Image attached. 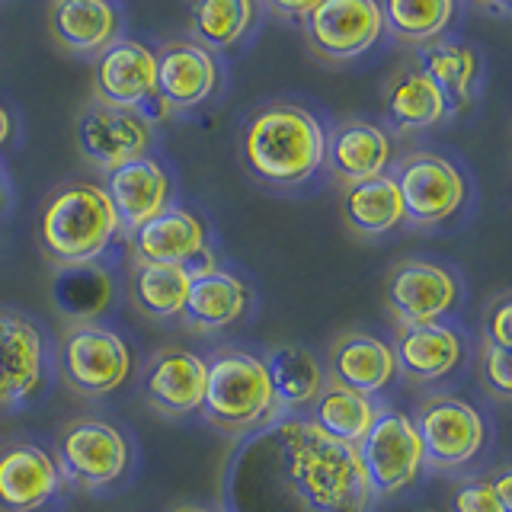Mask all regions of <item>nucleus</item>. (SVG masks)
Masks as SVG:
<instances>
[{
  "label": "nucleus",
  "instance_id": "18",
  "mask_svg": "<svg viewBox=\"0 0 512 512\" xmlns=\"http://www.w3.org/2000/svg\"><path fill=\"white\" fill-rule=\"evenodd\" d=\"M157 58V100L167 109H196L218 90V64L196 42H167Z\"/></svg>",
  "mask_w": 512,
  "mask_h": 512
},
{
  "label": "nucleus",
  "instance_id": "39",
  "mask_svg": "<svg viewBox=\"0 0 512 512\" xmlns=\"http://www.w3.org/2000/svg\"><path fill=\"white\" fill-rule=\"evenodd\" d=\"M484 10H490L496 16H509V7H503V4H484Z\"/></svg>",
  "mask_w": 512,
  "mask_h": 512
},
{
  "label": "nucleus",
  "instance_id": "35",
  "mask_svg": "<svg viewBox=\"0 0 512 512\" xmlns=\"http://www.w3.org/2000/svg\"><path fill=\"white\" fill-rule=\"evenodd\" d=\"M509 314H512V298L509 295L496 298L490 308H487V343L496 346V349H509L512 346Z\"/></svg>",
  "mask_w": 512,
  "mask_h": 512
},
{
  "label": "nucleus",
  "instance_id": "27",
  "mask_svg": "<svg viewBox=\"0 0 512 512\" xmlns=\"http://www.w3.org/2000/svg\"><path fill=\"white\" fill-rule=\"evenodd\" d=\"M311 410H314L311 423L320 432H327L330 439L346 442L352 448L365 439V432L372 429L375 416H378V407L372 397H362L336 381H324V391L317 394Z\"/></svg>",
  "mask_w": 512,
  "mask_h": 512
},
{
  "label": "nucleus",
  "instance_id": "22",
  "mask_svg": "<svg viewBox=\"0 0 512 512\" xmlns=\"http://www.w3.org/2000/svg\"><path fill=\"white\" fill-rule=\"evenodd\" d=\"M397 375L391 343L378 340L372 333H343L330 346V381L372 397L384 391Z\"/></svg>",
  "mask_w": 512,
  "mask_h": 512
},
{
  "label": "nucleus",
  "instance_id": "13",
  "mask_svg": "<svg viewBox=\"0 0 512 512\" xmlns=\"http://www.w3.org/2000/svg\"><path fill=\"white\" fill-rule=\"evenodd\" d=\"M96 100L122 109H141L157 96V58L154 48L138 39H116L96 55L93 68Z\"/></svg>",
  "mask_w": 512,
  "mask_h": 512
},
{
  "label": "nucleus",
  "instance_id": "24",
  "mask_svg": "<svg viewBox=\"0 0 512 512\" xmlns=\"http://www.w3.org/2000/svg\"><path fill=\"white\" fill-rule=\"evenodd\" d=\"M122 13L106 0H58L52 7L55 39L77 55H100L119 39Z\"/></svg>",
  "mask_w": 512,
  "mask_h": 512
},
{
  "label": "nucleus",
  "instance_id": "17",
  "mask_svg": "<svg viewBox=\"0 0 512 512\" xmlns=\"http://www.w3.org/2000/svg\"><path fill=\"white\" fill-rule=\"evenodd\" d=\"M103 192L116 208L122 234L132 237L141 224H148L154 215H160L170 205L173 180L157 157H138L132 164L106 173Z\"/></svg>",
  "mask_w": 512,
  "mask_h": 512
},
{
  "label": "nucleus",
  "instance_id": "10",
  "mask_svg": "<svg viewBox=\"0 0 512 512\" xmlns=\"http://www.w3.org/2000/svg\"><path fill=\"white\" fill-rule=\"evenodd\" d=\"M394 183L404 202V218L420 224V228H436L461 212L468 186H464L461 170L442 154H410L397 167Z\"/></svg>",
  "mask_w": 512,
  "mask_h": 512
},
{
  "label": "nucleus",
  "instance_id": "21",
  "mask_svg": "<svg viewBox=\"0 0 512 512\" xmlns=\"http://www.w3.org/2000/svg\"><path fill=\"white\" fill-rule=\"evenodd\" d=\"M394 362L410 381L432 384L452 375L461 365L464 343L452 324H423V327H397Z\"/></svg>",
  "mask_w": 512,
  "mask_h": 512
},
{
  "label": "nucleus",
  "instance_id": "29",
  "mask_svg": "<svg viewBox=\"0 0 512 512\" xmlns=\"http://www.w3.org/2000/svg\"><path fill=\"white\" fill-rule=\"evenodd\" d=\"M423 64H426L423 74L439 87L448 109H461L471 103V90L480 71L477 52L471 45L452 42V39L432 42L423 52Z\"/></svg>",
  "mask_w": 512,
  "mask_h": 512
},
{
  "label": "nucleus",
  "instance_id": "5",
  "mask_svg": "<svg viewBox=\"0 0 512 512\" xmlns=\"http://www.w3.org/2000/svg\"><path fill=\"white\" fill-rule=\"evenodd\" d=\"M58 372L71 391L106 397L119 391L132 375V349L119 333L96 320H77L58 343Z\"/></svg>",
  "mask_w": 512,
  "mask_h": 512
},
{
  "label": "nucleus",
  "instance_id": "33",
  "mask_svg": "<svg viewBox=\"0 0 512 512\" xmlns=\"http://www.w3.org/2000/svg\"><path fill=\"white\" fill-rule=\"evenodd\" d=\"M452 512H512L500 496H496L490 477L464 480L452 496Z\"/></svg>",
  "mask_w": 512,
  "mask_h": 512
},
{
  "label": "nucleus",
  "instance_id": "3",
  "mask_svg": "<svg viewBox=\"0 0 512 512\" xmlns=\"http://www.w3.org/2000/svg\"><path fill=\"white\" fill-rule=\"evenodd\" d=\"M122 234L116 208L100 183L74 180L45 199L39 215V244L55 266L87 269Z\"/></svg>",
  "mask_w": 512,
  "mask_h": 512
},
{
  "label": "nucleus",
  "instance_id": "28",
  "mask_svg": "<svg viewBox=\"0 0 512 512\" xmlns=\"http://www.w3.org/2000/svg\"><path fill=\"white\" fill-rule=\"evenodd\" d=\"M448 103L423 71L400 74L384 96V116L400 132H416L445 119Z\"/></svg>",
  "mask_w": 512,
  "mask_h": 512
},
{
  "label": "nucleus",
  "instance_id": "1",
  "mask_svg": "<svg viewBox=\"0 0 512 512\" xmlns=\"http://www.w3.org/2000/svg\"><path fill=\"white\" fill-rule=\"evenodd\" d=\"M244 458L256 461V512H365L372 500L356 448L311 420L276 423Z\"/></svg>",
  "mask_w": 512,
  "mask_h": 512
},
{
  "label": "nucleus",
  "instance_id": "4",
  "mask_svg": "<svg viewBox=\"0 0 512 512\" xmlns=\"http://www.w3.org/2000/svg\"><path fill=\"white\" fill-rule=\"evenodd\" d=\"M205 420L228 436H244L266 426L279 404L263 359L244 349H218L205 359Z\"/></svg>",
  "mask_w": 512,
  "mask_h": 512
},
{
  "label": "nucleus",
  "instance_id": "9",
  "mask_svg": "<svg viewBox=\"0 0 512 512\" xmlns=\"http://www.w3.org/2000/svg\"><path fill=\"white\" fill-rule=\"evenodd\" d=\"M151 141L154 128L141 109H122L96 100L77 119V148L103 173L148 157Z\"/></svg>",
  "mask_w": 512,
  "mask_h": 512
},
{
  "label": "nucleus",
  "instance_id": "11",
  "mask_svg": "<svg viewBox=\"0 0 512 512\" xmlns=\"http://www.w3.org/2000/svg\"><path fill=\"white\" fill-rule=\"evenodd\" d=\"M304 32H308L317 58L352 61L381 39V4L375 0H324L304 16Z\"/></svg>",
  "mask_w": 512,
  "mask_h": 512
},
{
  "label": "nucleus",
  "instance_id": "19",
  "mask_svg": "<svg viewBox=\"0 0 512 512\" xmlns=\"http://www.w3.org/2000/svg\"><path fill=\"white\" fill-rule=\"evenodd\" d=\"M391 160H394L391 135L368 119H346L327 138L324 164L343 186L378 180V176L388 173Z\"/></svg>",
  "mask_w": 512,
  "mask_h": 512
},
{
  "label": "nucleus",
  "instance_id": "37",
  "mask_svg": "<svg viewBox=\"0 0 512 512\" xmlns=\"http://www.w3.org/2000/svg\"><path fill=\"white\" fill-rule=\"evenodd\" d=\"M10 135H13V119H10V112L0 106V148L10 141Z\"/></svg>",
  "mask_w": 512,
  "mask_h": 512
},
{
  "label": "nucleus",
  "instance_id": "12",
  "mask_svg": "<svg viewBox=\"0 0 512 512\" xmlns=\"http://www.w3.org/2000/svg\"><path fill=\"white\" fill-rule=\"evenodd\" d=\"M384 298L400 327L439 324L458 301V279L452 269L439 263L404 260L391 269Z\"/></svg>",
  "mask_w": 512,
  "mask_h": 512
},
{
  "label": "nucleus",
  "instance_id": "2",
  "mask_svg": "<svg viewBox=\"0 0 512 512\" xmlns=\"http://www.w3.org/2000/svg\"><path fill=\"white\" fill-rule=\"evenodd\" d=\"M240 157L256 180L292 189L308 183L324 167L327 132L304 106L272 103L247 122L244 138H240Z\"/></svg>",
  "mask_w": 512,
  "mask_h": 512
},
{
  "label": "nucleus",
  "instance_id": "25",
  "mask_svg": "<svg viewBox=\"0 0 512 512\" xmlns=\"http://www.w3.org/2000/svg\"><path fill=\"white\" fill-rule=\"evenodd\" d=\"M266 375L272 384V394H276V404L288 410H304L311 407L317 394L324 391V368L314 359L311 349L285 343L269 349V356L263 359Z\"/></svg>",
  "mask_w": 512,
  "mask_h": 512
},
{
  "label": "nucleus",
  "instance_id": "6",
  "mask_svg": "<svg viewBox=\"0 0 512 512\" xmlns=\"http://www.w3.org/2000/svg\"><path fill=\"white\" fill-rule=\"evenodd\" d=\"M132 461V448L119 426L96 416H80L55 436V464L61 480L80 490H106L119 484Z\"/></svg>",
  "mask_w": 512,
  "mask_h": 512
},
{
  "label": "nucleus",
  "instance_id": "34",
  "mask_svg": "<svg viewBox=\"0 0 512 512\" xmlns=\"http://www.w3.org/2000/svg\"><path fill=\"white\" fill-rule=\"evenodd\" d=\"M484 381L496 397L512 394V372H509V349H496L484 343Z\"/></svg>",
  "mask_w": 512,
  "mask_h": 512
},
{
  "label": "nucleus",
  "instance_id": "38",
  "mask_svg": "<svg viewBox=\"0 0 512 512\" xmlns=\"http://www.w3.org/2000/svg\"><path fill=\"white\" fill-rule=\"evenodd\" d=\"M173 512H221L215 506H199V503H189V506H176Z\"/></svg>",
  "mask_w": 512,
  "mask_h": 512
},
{
  "label": "nucleus",
  "instance_id": "16",
  "mask_svg": "<svg viewBox=\"0 0 512 512\" xmlns=\"http://www.w3.org/2000/svg\"><path fill=\"white\" fill-rule=\"evenodd\" d=\"M205 378L208 368L199 352L183 346H164L157 349L148 372H144V394H148L151 407L164 416H189L202 410L205 400Z\"/></svg>",
  "mask_w": 512,
  "mask_h": 512
},
{
  "label": "nucleus",
  "instance_id": "36",
  "mask_svg": "<svg viewBox=\"0 0 512 512\" xmlns=\"http://www.w3.org/2000/svg\"><path fill=\"white\" fill-rule=\"evenodd\" d=\"M314 4H272V10L282 16H308Z\"/></svg>",
  "mask_w": 512,
  "mask_h": 512
},
{
  "label": "nucleus",
  "instance_id": "7",
  "mask_svg": "<svg viewBox=\"0 0 512 512\" xmlns=\"http://www.w3.org/2000/svg\"><path fill=\"white\" fill-rule=\"evenodd\" d=\"M413 426L423 445V461L439 471H455L471 464L487 442L484 416L458 394L426 397L416 407Z\"/></svg>",
  "mask_w": 512,
  "mask_h": 512
},
{
  "label": "nucleus",
  "instance_id": "26",
  "mask_svg": "<svg viewBox=\"0 0 512 512\" xmlns=\"http://www.w3.org/2000/svg\"><path fill=\"white\" fill-rule=\"evenodd\" d=\"M343 218L356 234L378 237L394 231L397 224H404V202L391 173L378 176V180L346 186L343 192Z\"/></svg>",
  "mask_w": 512,
  "mask_h": 512
},
{
  "label": "nucleus",
  "instance_id": "8",
  "mask_svg": "<svg viewBox=\"0 0 512 512\" xmlns=\"http://www.w3.org/2000/svg\"><path fill=\"white\" fill-rule=\"evenodd\" d=\"M365 484L378 496H394L416 484L423 471V445L407 413L378 410L372 429L356 445Z\"/></svg>",
  "mask_w": 512,
  "mask_h": 512
},
{
  "label": "nucleus",
  "instance_id": "15",
  "mask_svg": "<svg viewBox=\"0 0 512 512\" xmlns=\"http://www.w3.org/2000/svg\"><path fill=\"white\" fill-rule=\"evenodd\" d=\"M45 336L29 317L0 311V410L23 404L42 388Z\"/></svg>",
  "mask_w": 512,
  "mask_h": 512
},
{
  "label": "nucleus",
  "instance_id": "23",
  "mask_svg": "<svg viewBox=\"0 0 512 512\" xmlns=\"http://www.w3.org/2000/svg\"><path fill=\"white\" fill-rule=\"evenodd\" d=\"M250 308V288L234 272L218 266L189 269V295L183 317L199 330H224L237 324Z\"/></svg>",
  "mask_w": 512,
  "mask_h": 512
},
{
  "label": "nucleus",
  "instance_id": "31",
  "mask_svg": "<svg viewBox=\"0 0 512 512\" xmlns=\"http://www.w3.org/2000/svg\"><path fill=\"white\" fill-rule=\"evenodd\" d=\"M256 20L250 0H202L189 7V29L202 48H231Z\"/></svg>",
  "mask_w": 512,
  "mask_h": 512
},
{
  "label": "nucleus",
  "instance_id": "30",
  "mask_svg": "<svg viewBox=\"0 0 512 512\" xmlns=\"http://www.w3.org/2000/svg\"><path fill=\"white\" fill-rule=\"evenodd\" d=\"M189 295V269L186 266H160L135 263L132 272V301L141 314L154 320H167L183 314Z\"/></svg>",
  "mask_w": 512,
  "mask_h": 512
},
{
  "label": "nucleus",
  "instance_id": "40",
  "mask_svg": "<svg viewBox=\"0 0 512 512\" xmlns=\"http://www.w3.org/2000/svg\"><path fill=\"white\" fill-rule=\"evenodd\" d=\"M4 202H7V189H4V180H0V212H4Z\"/></svg>",
  "mask_w": 512,
  "mask_h": 512
},
{
  "label": "nucleus",
  "instance_id": "32",
  "mask_svg": "<svg viewBox=\"0 0 512 512\" xmlns=\"http://www.w3.org/2000/svg\"><path fill=\"white\" fill-rule=\"evenodd\" d=\"M452 0H388L381 7V20L397 39L404 42H432L452 23Z\"/></svg>",
  "mask_w": 512,
  "mask_h": 512
},
{
  "label": "nucleus",
  "instance_id": "20",
  "mask_svg": "<svg viewBox=\"0 0 512 512\" xmlns=\"http://www.w3.org/2000/svg\"><path fill=\"white\" fill-rule=\"evenodd\" d=\"M208 250V231L199 215L183 205H167L148 224L132 234L135 263H160V266H186L199 260Z\"/></svg>",
  "mask_w": 512,
  "mask_h": 512
},
{
  "label": "nucleus",
  "instance_id": "14",
  "mask_svg": "<svg viewBox=\"0 0 512 512\" xmlns=\"http://www.w3.org/2000/svg\"><path fill=\"white\" fill-rule=\"evenodd\" d=\"M61 490L55 455L39 442H10L0 448V512H39Z\"/></svg>",
  "mask_w": 512,
  "mask_h": 512
}]
</instances>
